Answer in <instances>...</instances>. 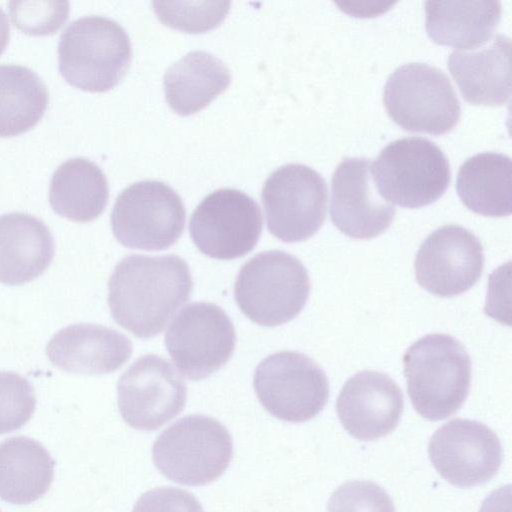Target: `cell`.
Masks as SVG:
<instances>
[{
  "instance_id": "obj_13",
  "label": "cell",
  "mask_w": 512,
  "mask_h": 512,
  "mask_svg": "<svg viewBox=\"0 0 512 512\" xmlns=\"http://www.w3.org/2000/svg\"><path fill=\"white\" fill-rule=\"evenodd\" d=\"M118 407L124 421L138 430H156L176 417L186 403L185 382L164 358L147 354L119 378Z\"/></svg>"
},
{
  "instance_id": "obj_15",
  "label": "cell",
  "mask_w": 512,
  "mask_h": 512,
  "mask_svg": "<svg viewBox=\"0 0 512 512\" xmlns=\"http://www.w3.org/2000/svg\"><path fill=\"white\" fill-rule=\"evenodd\" d=\"M418 284L439 297H453L469 290L484 267L478 238L459 225H445L421 244L414 262Z\"/></svg>"
},
{
  "instance_id": "obj_1",
  "label": "cell",
  "mask_w": 512,
  "mask_h": 512,
  "mask_svg": "<svg viewBox=\"0 0 512 512\" xmlns=\"http://www.w3.org/2000/svg\"><path fill=\"white\" fill-rule=\"evenodd\" d=\"M108 304L115 322L138 338L164 329L193 289L187 263L177 255L132 254L110 276Z\"/></svg>"
},
{
  "instance_id": "obj_21",
  "label": "cell",
  "mask_w": 512,
  "mask_h": 512,
  "mask_svg": "<svg viewBox=\"0 0 512 512\" xmlns=\"http://www.w3.org/2000/svg\"><path fill=\"white\" fill-rule=\"evenodd\" d=\"M501 10L499 1H426V31L437 44L476 49L491 38Z\"/></svg>"
},
{
  "instance_id": "obj_30",
  "label": "cell",
  "mask_w": 512,
  "mask_h": 512,
  "mask_svg": "<svg viewBox=\"0 0 512 512\" xmlns=\"http://www.w3.org/2000/svg\"><path fill=\"white\" fill-rule=\"evenodd\" d=\"M328 512H396L386 491L371 481H349L338 487L328 502Z\"/></svg>"
},
{
  "instance_id": "obj_23",
  "label": "cell",
  "mask_w": 512,
  "mask_h": 512,
  "mask_svg": "<svg viewBox=\"0 0 512 512\" xmlns=\"http://www.w3.org/2000/svg\"><path fill=\"white\" fill-rule=\"evenodd\" d=\"M109 197L108 181L101 168L83 158H70L54 171L49 202L58 215L86 223L98 218Z\"/></svg>"
},
{
  "instance_id": "obj_19",
  "label": "cell",
  "mask_w": 512,
  "mask_h": 512,
  "mask_svg": "<svg viewBox=\"0 0 512 512\" xmlns=\"http://www.w3.org/2000/svg\"><path fill=\"white\" fill-rule=\"evenodd\" d=\"M448 68L463 98L474 105L499 106L511 96V41L501 34L488 45L455 50Z\"/></svg>"
},
{
  "instance_id": "obj_25",
  "label": "cell",
  "mask_w": 512,
  "mask_h": 512,
  "mask_svg": "<svg viewBox=\"0 0 512 512\" xmlns=\"http://www.w3.org/2000/svg\"><path fill=\"white\" fill-rule=\"evenodd\" d=\"M456 190L471 211L489 217L511 214V159L497 152L468 158L460 167Z\"/></svg>"
},
{
  "instance_id": "obj_27",
  "label": "cell",
  "mask_w": 512,
  "mask_h": 512,
  "mask_svg": "<svg viewBox=\"0 0 512 512\" xmlns=\"http://www.w3.org/2000/svg\"><path fill=\"white\" fill-rule=\"evenodd\" d=\"M230 2H152L158 19L165 25L187 33L214 29L226 18Z\"/></svg>"
},
{
  "instance_id": "obj_20",
  "label": "cell",
  "mask_w": 512,
  "mask_h": 512,
  "mask_svg": "<svg viewBox=\"0 0 512 512\" xmlns=\"http://www.w3.org/2000/svg\"><path fill=\"white\" fill-rule=\"evenodd\" d=\"M55 252L53 236L43 221L25 213L0 216V282L21 285L40 276Z\"/></svg>"
},
{
  "instance_id": "obj_6",
  "label": "cell",
  "mask_w": 512,
  "mask_h": 512,
  "mask_svg": "<svg viewBox=\"0 0 512 512\" xmlns=\"http://www.w3.org/2000/svg\"><path fill=\"white\" fill-rule=\"evenodd\" d=\"M379 195L405 208H419L438 200L451 180L442 150L422 137L395 140L384 147L371 166Z\"/></svg>"
},
{
  "instance_id": "obj_17",
  "label": "cell",
  "mask_w": 512,
  "mask_h": 512,
  "mask_svg": "<svg viewBox=\"0 0 512 512\" xmlns=\"http://www.w3.org/2000/svg\"><path fill=\"white\" fill-rule=\"evenodd\" d=\"M404 408L403 394L386 374L365 370L350 377L336 402L338 418L354 438L372 441L391 433Z\"/></svg>"
},
{
  "instance_id": "obj_11",
  "label": "cell",
  "mask_w": 512,
  "mask_h": 512,
  "mask_svg": "<svg viewBox=\"0 0 512 512\" xmlns=\"http://www.w3.org/2000/svg\"><path fill=\"white\" fill-rule=\"evenodd\" d=\"M236 342L234 326L223 309L196 302L184 307L166 334L167 351L178 370L190 380H201L222 368Z\"/></svg>"
},
{
  "instance_id": "obj_3",
  "label": "cell",
  "mask_w": 512,
  "mask_h": 512,
  "mask_svg": "<svg viewBox=\"0 0 512 512\" xmlns=\"http://www.w3.org/2000/svg\"><path fill=\"white\" fill-rule=\"evenodd\" d=\"M131 56L125 30L103 16L74 20L59 39V72L67 83L84 91L112 89L127 72Z\"/></svg>"
},
{
  "instance_id": "obj_5",
  "label": "cell",
  "mask_w": 512,
  "mask_h": 512,
  "mask_svg": "<svg viewBox=\"0 0 512 512\" xmlns=\"http://www.w3.org/2000/svg\"><path fill=\"white\" fill-rule=\"evenodd\" d=\"M233 454L229 431L214 418L185 416L155 440L152 458L168 479L188 486L216 480L228 467Z\"/></svg>"
},
{
  "instance_id": "obj_16",
  "label": "cell",
  "mask_w": 512,
  "mask_h": 512,
  "mask_svg": "<svg viewBox=\"0 0 512 512\" xmlns=\"http://www.w3.org/2000/svg\"><path fill=\"white\" fill-rule=\"evenodd\" d=\"M372 182L367 158L346 157L332 175L331 220L348 237L374 238L394 220L396 208L379 195Z\"/></svg>"
},
{
  "instance_id": "obj_7",
  "label": "cell",
  "mask_w": 512,
  "mask_h": 512,
  "mask_svg": "<svg viewBox=\"0 0 512 512\" xmlns=\"http://www.w3.org/2000/svg\"><path fill=\"white\" fill-rule=\"evenodd\" d=\"M383 102L390 118L410 132L442 135L460 119V102L449 78L424 63L398 67L387 79Z\"/></svg>"
},
{
  "instance_id": "obj_26",
  "label": "cell",
  "mask_w": 512,
  "mask_h": 512,
  "mask_svg": "<svg viewBox=\"0 0 512 512\" xmlns=\"http://www.w3.org/2000/svg\"><path fill=\"white\" fill-rule=\"evenodd\" d=\"M48 103V89L37 73L21 65H0V137L32 129Z\"/></svg>"
},
{
  "instance_id": "obj_4",
  "label": "cell",
  "mask_w": 512,
  "mask_h": 512,
  "mask_svg": "<svg viewBox=\"0 0 512 512\" xmlns=\"http://www.w3.org/2000/svg\"><path fill=\"white\" fill-rule=\"evenodd\" d=\"M310 280L295 256L280 250L255 255L240 269L234 287L241 312L262 326H278L305 306Z\"/></svg>"
},
{
  "instance_id": "obj_2",
  "label": "cell",
  "mask_w": 512,
  "mask_h": 512,
  "mask_svg": "<svg viewBox=\"0 0 512 512\" xmlns=\"http://www.w3.org/2000/svg\"><path fill=\"white\" fill-rule=\"evenodd\" d=\"M407 392L416 412L431 421L446 419L464 404L470 389L471 360L448 334H429L403 356Z\"/></svg>"
},
{
  "instance_id": "obj_22",
  "label": "cell",
  "mask_w": 512,
  "mask_h": 512,
  "mask_svg": "<svg viewBox=\"0 0 512 512\" xmlns=\"http://www.w3.org/2000/svg\"><path fill=\"white\" fill-rule=\"evenodd\" d=\"M231 82L227 66L204 51H191L164 75L165 98L181 116L194 114L223 93Z\"/></svg>"
},
{
  "instance_id": "obj_8",
  "label": "cell",
  "mask_w": 512,
  "mask_h": 512,
  "mask_svg": "<svg viewBox=\"0 0 512 512\" xmlns=\"http://www.w3.org/2000/svg\"><path fill=\"white\" fill-rule=\"evenodd\" d=\"M185 207L180 196L160 181H140L125 188L111 213V228L127 248L164 250L183 233Z\"/></svg>"
},
{
  "instance_id": "obj_32",
  "label": "cell",
  "mask_w": 512,
  "mask_h": 512,
  "mask_svg": "<svg viewBox=\"0 0 512 512\" xmlns=\"http://www.w3.org/2000/svg\"><path fill=\"white\" fill-rule=\"evenodd\" d=\"M10 38V26L6 14L0 7V55L5 51Z\"/></svg>"
},
{
  "instance_id": "obj_28",
  "label": "cell",
  "mask_w": 512,
  "mask_h": 512,
  "mask_svg": "<svg viewBox=\"0 0 512 512\" xmlns=\"http://www.w3.org/2000/svg\"><path fill=\"white\" fill-rule=\"evenodd\" d=\"M36 406L32 385L14 372H0V434L21 428Z\"/></svg>"
},
{
  "instance_id": "obj_24",
  "label": "cell",
  "mask_w": 512,
  "mask_h": 512,
  "mask_svg": "<svg viewBox=\"0 0 512 512\" xmlns=\"http://www.w3.org/2000/svg\"><path fill=\"white\" fill-rule=\"evenodd\" d=\"M55 462L39 442L17 436L0 444V498L28 504L43 496L54 477Z\"/></svg>"
},
{
  "instance_id": "obj_14",
  "label": "cell",
  "mask_w": 512,
  "mask_h": 512,
  "mask_svg": "<svg viewBox=\"0 0 512 512\" xmlns=\"http://www.w3.org/2000/svg\"><path fill=\"white\" fill-rule=\"evenodd\" d=\"M428 456L437 472L454 486L482 485L498 472L502 446L496 433L485 424L455 418L431 437Z\"/></svg>"
},
{
  "instance_id": "obj_10",
  "label": "cell",
  "mask_w": 512,
  "mask_h": 512,
  "mask_svg": "<svg viewBox=\"0 0 512 512\" xmlns=\"http://www.w3.org/2000/svg\"><path fill=\"white\" fill-rule=\"evenodd\" d=\"M262 203L269 232L287 243L313 236L326 218L325 179L303 164H287L265 181Z\"/></svg>"
},
{
  "instance_id": "obj_12",
  "label": "cell",
  "mask_w": 512,
  "mask_h": 512,
  "mask_svg": "<svg viewBox=\"0 0 512 512\" xmlns=\"http://www.w3.org/2000/svg\"><path fill=\"white\" fill-rule=\"evenodd\" d=\"M262 224L261 210L253 198L237 189L222 188L199 203L191 216L189 233L206 256L232 260L255 248Z\"/></svg>"
},
{
  "instance_id": "obj_9",
  "label": "cell",
  "mask_w": 512,
  "mask_h": 512,
  "mask_svg": "<svg viewBox=\"0 0 512 512\" xmlns=\"http://www.w3.org/2000/svg\"><path fill=\"white\" fill-rule=\"evenodd\" d=\"M253 385L260 403L272 416L292 423L317 416L329 397L324 371L295 351H280L263 359L255 370Z\"/></svg>"
},
{
  "instance_id": "obj_29",
  "label": "cell",
  "mask_w": 512,
  "mask_h": 512,
  "mask_svg": "<svg viewBox=\"0 0 512 512\" xmlns=\"http://www.w3.org/2000/svg\"><path fill=\"white\" fill-rule=\"evenodd\" d=\"M8 6L15 27L29 35L54 34L69 15L66 1H11Z\"/></svg>"
},
{
  "instance_id": "obj_31",
  "label": "cell",
  "mask_w": 512,
  "mask_h": 512,
  "mask_svg": "<svg viewBox=\"0 0 512 512\" xmlns=\"http://www.w3.org/2000/svg\"><path fill=\"white\" fill-rule=\"evenodd\" d=\"M132 512H204L193 494L176 487H159L144 493Z\"/></svg>"
},
{
  "instance_id": "obj_18",
  "label": "cell",
  "mask_w": 512,
  "mask_h": 512,
  "mask_svg": "<svg viewBox=\"0 0 512 512\" xmlns=\"http://www.w3.org/2000/svg\"><path fill=\"white\" fill-rule=\"evenodd\" d=\"M131 353L132 344L125 335L88 323L59 330L46 347V355L55 367L86 375L114 372L129 360Z\"/></svg>"
}]
</instances>
